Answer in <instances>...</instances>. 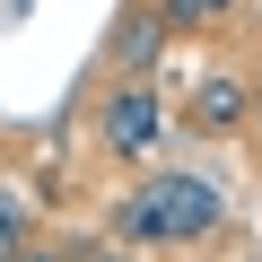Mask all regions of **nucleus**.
I'll use <instances>...</instances> for the list:
<instances>
[{"label":"nucleus","mask_w":262,"mask_h":262,"mask_svg":"<svg viewBox=\"0 0 262 262\" xmlns=\"http://www.w3.org/2000/svg\"><path fill=\"white\" fill-rule=\"evenodd\" d=\"M114 219H122V236H140V245H192V236L219 227V192L201 175H149Z\"/></svg>","instance_id":"1"},{"label":"nucleus","mask_w":262,"mask_h":262,"mask_svg":"<svg viewBox=\"0 0 262 262\" xmlns=\"http://www.w3.org/2000/svg\"><path fill=\"white\" fill-rule=\"evenodd\" d=\"M158 18H166V27H219L227 0H158Z\"/></svg>","instance_id":"5"},{"label":"nucleus","mask_w":262,"mask_h":262,"mask_svg":"<svg viewBox=\"0 0 262 262\" xmlns=\"http://www.w3.org/2000/svg\"><path fill=\"white\" fill-rule=\"evenodd\" d=\"M253 122H262V96H253Z\"/></svg>","instance_id":"8"},{"label":"nucleus","mask_w":262,"mask_h":262,"mask_svg":"<svg viewBox=\"0 0 262 262\" xmlns=\"http://www.w3.org/2000/svg\"><path fill=\"white\" fill-rule=\"evenodd\" d=\"M236 114H245V79H236V70H210V79L192 88V122H219V131H227Z\"/></svg>","instance_id":"3"},{"label":"nucleus","mask_w":262,"mask_h":262,"mask_svg":"<svg viewBox=\"0 0 262 262\" xmlns=\"http://www.w3.org/2000/svg\"><path fill=\"white\" fill-rule=\"evenodd\" d=\"M18 253H27V201L0 192V262H18Z\"/></svg>","instance_id":"4"},{"label":"nucleus","mask_w":262,"mask_h":262,"mask_svg":"<svg viewBox=\"0 0 262 262\" xmlns=\"http://www.w3.org/2000/svg\"><path fill=\"white\" fill-rule=\"evenodd\" d=\"M96 131H105V149H122V158H149V149H158V131H166V114H158V96H149L140 79H131V88H114V96H105Z\"/></svg>","instance_id":"2"},{"label":"nucleus","mask_w":262,"mask_h":262,"mask_svg":"<svg viewBox=\"0 0 262 262\" xmlns=\"http://www.w3.org/2000/svg\"><path fill=\"white\" fill-rule=\"evenodd\" d=\"M18 262H53V253H35V245H27V253H18Z\"/></svg>","instance_id":"7"},{"label":"nucleus","mask_w":262,"mask_h":262,"mask_svg":"<svg viewBox=\"0 0 262 262\" xmlns=\"http://www.w3.org/2000/svg\"><path fill=\"white\" fill-rule=\"evenodd\" d=\"M149 53H158V27H131V35H122V61H131V70H140Z\"/></svg>","instance_id":"6"}]
</instances>
